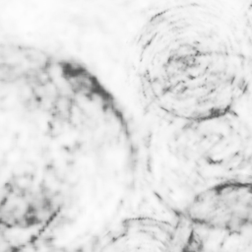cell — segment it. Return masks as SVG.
Returning <instances> with one entry per match:
<instances>
[{"label": "cell", "mask_w": 252, "mask_h": 252, "mask_svg": "<svg viewBox=\"0 0 252 252\" xmlns=\"http://www.w3.org/2000/svg\"><path fill=\"white\" fill-rule=\"evenodd\" d=\"M142 67L152 101L187 127L232 118L252 91L244 27L208 0H178L153 17Z\"/></svg>", "instance_id": "6da1fadb"}, {"label": "cell", "mask_w": 252, "mask_h": 252, "mask_svg": "<svg viewBox=\"0 0 252 252\" xmlns=\"http://www.w3.org/2000/svg\"><path fill=\"white\" fill-rule=\"evenodd\" d=\"M184 221L206 232L227 236L252 231V182L224 180L197 193L180 214Z\"/></svg>", "instance_id": "7a4b0ae2"}, {"label": "cell", "mask_w": 252, "mask_h": 252, "mask_svg": "<svg viewBox=\"0 0 252 252\" xmlns=\"http://www.w3.org/2000/svg\"><path fill=\"white\" fill-rule=\"evenodd\" d=\"M61 211L57 192L28 175L12 177L0 196V228L7 231H32L47 227Z\"/></svg>", "instance_id": "3957f363"}, {"label": "cell", "mask_w": 252, "mask_h": 252, "mask_svg": "<svg viewBox=\"0 0 252 252\" xmlns=\"http://www.w3.org/2000/svg\"><path fill=\"white\" fill-rule=\"evenodd\" d=\"M21 72L19 68L11 63H0V81L5 83H11L19 80Z\"/></svg>", "instance_id": "277c9868"}, {"label": "cell", "mask_w": 252, "mask_h": 252, "mask_svg": "<svg viewBox=\"0 0 252 252\" xmlns=\"http://www.w3.org/2000/svg\"><path fill=\"white\" fill-rule=\"evenodd\" d=\"M242 25L244 27L248 40L252 47V0H249L247 6L245 8Z\"/></svg>", "instance_id": "5b68a950"}]
</instances>
